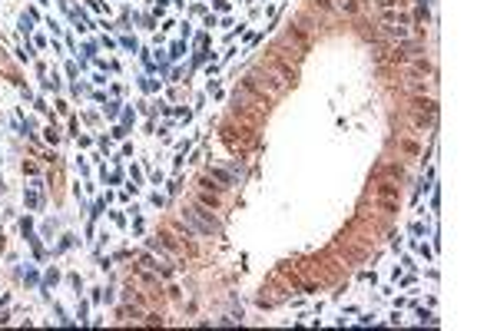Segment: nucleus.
<instances>
[{"mask_svg": "<svg viewBox=\"0 0 497 331\" xmlns=\"http://www.w3.org/2000/svg\"><path fill=\"white\" fill-rule=\"evenodd\" d=\"M245 86H249V90H255L259 96H265V99L279 96V93L285 90V83H282V80H275L272 73H265V76H262V66L249 73V80H245Z\"/></svg>", "mask_w": 497, "mask_h": 331, "instance_id": "1", "label": "nucleus"}, {"mask_svg": "<svg viewBox=\"0 0 497 331\" xmlns=\"http://www.w3.org/2000/svg\"><path fill=\"white\" fill-rule=\"evenodd\" d=\"M398 146H401V149H405L408 156H418V152H421V146H418V143H408V139H401Z\"/></svg>", "mask_w": 497, "mask_h": 331, "instance_id": "3", "label": "nucleus"}, {"mask_svg": "<svg viewBox=\"0 0 497 331\" xmlns=\"http://www.w3.org/2000/svg\"><path fill=\"white\" fill-rule=\"evenodd\" d=\"M315 10H332V3L328 0H315Z\"/></svg>", "mask_w": 497, "mask_h": 331, "instance_id": "4", "label": "nucleus"}, {"mask_svg": "<svg viewBox=\"0 0 497 331\" xmlns=\"http://www.w3.org/2000/svg\"><path fill=\"white\" fill-rule=\"evenodd\" d=\"M378 36H385V40H398V43H401V40H408V36H411V30H408V27H395V23H388V27L381 30Z\"/></svg>", "mask_w": 497, "mask_h": 331, "instance_id": "2", "label": "nucleus"}]
</instances>
